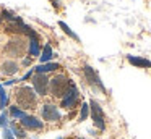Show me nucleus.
<instances>
[{
	"label": "nucleus",
	"mask_w": 151,
	"mask_h": 139,
	"mask_svg": "<svg viewBox=\"0 0 151 139\" xmlns=\"http://www.w3.org/2000/svg\"><path fill=\"white\" fill-rule=\"evenodd\" d=\"M8 125H10V113H8V110H2V113H0V128L5 129L8 128Z\"/></svg>",
	"instance_id": "nucleus-19"
},
{
	"label": "nucleus",
	"mask_w": 151,
	"mask_h": 139,
	"mask_svg": "<svg viewBox=\"0 0 151 139\" xmlns=\"http://www.w3.org/2000/svg\"><path fill=\"white\" fill-rule=\"evenodd\" d=\"M83 74H85L86 81H88V84H89L91 87H94V89L101 91L102 94L106 92L104 84H102V81H101V78H99V74L96 73V70H94L93 66H89V65H85V66H83Z\"/></svg>",
	"instance_id": "nucleus-8"
},
{
	"label": "nucleus",
	"mask_w": 151,
	"mask_h": 139,
	"mask_svg": "<svg viewBox=\"0 0 151 139\" xmlns=\"http://www.w3.org/2000/svg\"><path fill=\"white\" fill-rule=\"evenodd\" d=\"M59 26H60V29H62V31L65 32L67 36H68V37H72L73 41L80 42V37H78V34H76V32H73L72 29L68 28V24H65V23H63V21H59Z\"/></svg>",
	"instance_id": "nucleus-18"
},
{
	"label": "nucleus",
	"mask_w": 151,
	"mask_h": 139,
	"mask_svg": "<svg viewBox=\"0 0 151 139\" xmlns=\"http://www.w3.org/2000/svg\"><path fill=\"white\" fill-rule=\"evenodd\" d=\"M8 102H10V97H8L7 91H5V86H4V84H0V110L7 108Z\"/></svg>",
	"instance_id": "nucleus-17"
},
{
	"label": "nucleus",
	"mask_w": 151,
	"mask_h": 139,
	"mask_svg": "<svg viewBox=\"0 0 151 139\" xmlns=\"http://www.w3.org/2000/svg\"><path fill=\"white\" fill-rule=\"evenodd\" d=\"M41 44H39V37H29L28 39V53L31 58H36L41 55Z\"/></svg>",
	"instance_id": "nucleus-12"
},
{
	"label": "nucleus",
	"mask_w": 151,
	"mask_h": 139,
	"mask_svg": "<svg viewBox=\"0 0 151 139\" xmlns=\"http://www.w3.org/2000/svg\"><path fill=\"white\" fill-rule=\"evenodd\" d=\"M31 63H33V58L31 57H23L21 58V66H31Z\"/></svg>",
	"instance_id": "nucleus-23"
},
{
	"label": "nucleus",
	"mask_w": 151,
	"mask_h": 139,
	"mask_svg": "<svg viewBox=\"0 0 151 139\" xmlns=\"http://www.w3.org/2000/svg\"><path fill=\"white\" fill-rule=\"evenodd\" d=\"M89 116V105L86 102L81 103V108H80V116H78V121H85V120H88Z\"/></svg>",
	"instance_id": "nucleus-20"
},
{
	"label": "nucleus",
	"mask_w": 151,
	"mask_h": 139,
	"mask_svg": "<svg viewBox=\"0 0 151 139\" xmlns=\"http://www.w3.org/2000/svg\"><path fill=\"white\" fill-rule=\"evenodd\" d=\"M31 139H37V136H34V138H31Z\"/></svg>",
	"instance_id": "nucleus-26"
},
{
	"label": "nucleus",
	"mask_w": 151,
	"mask_h": 139,
	"mask_svg": "<svg viewBox=\"0 0 151 139\" xmlns=\"http://www.w3.org/2000/svg\"><path fill=\"white\" fill-rule=\"evenodd\" d=\"M2 16H4L5 19H8L10 23H15V21H20V16H17L13 11H8V10H2Z\"/></svg>",
	"instance_id": "nucleus-21"
},
{
	"label": "nucleus",
	"mask_w": 151,
	"mask_h": 139,
	"mask_svg": "<svg viewBox=\"0 0 151 139\" xmlns=\"http://www.w3.org/2000/svg\"><path fill=\"white\" fill-rule=\"evenodd\" d=\"M60 70V65L55 61H49V63H42L34 66V73H41V74H49V73H57Z\"/></svg>",
	"instance_id": "nucleus-11"
},
{
	"label": "nucleus",
	"mask_w": 151,
	"mask_h": 139,
	"mask_svg": "<svg viewBox=\"0 0 151 139\" xmlns=\"http://www.w3.org/2000/svg\"><path fill=\"white\" fill-rule=\"evenodd\" d=\"M127 60L130 65H133L135 68H151V61L148 58L138 57V55H127Z\"/></svg>",
	"instance_id": "nucleus-13"
},
{
	"label": "nucleus",
	"mask_w": 151,
	"mask_h": 139,
	"mask_svg": "<svg viewBox=\"0 0 151 139\" xmlns=\"http://www.w3.org/2000/svg\"><path fill=\"white\" fill-rule=\"evenodd\" d=\"M5 55H8V58H23L24 52H28V41L23 36H13L12 39H8V42L4 47Z\"/></svg>",
	"instance_id": "nucleus-2"
},
{
	"label": "nucleus",
	"mask_w": 151,
	"mask_h": 139,
	"mask_svg": "<svg viewBox=\"0 0 151 139\" xmlns=\"http://www.w3.org/2000/svg\"><path fill=\"white\" fill-rule=\"evenodd\" d=\"M2 139H15V136L12 134L10 128H5L4 131H2Z\"/></svg>",
	"instance_id": "nucleus-22"
},
{
	"label": "nucleus",
	"mask_w": 151,
	"mask_h": 139,
	"mask_svg": "<svg viewBox=\"0 0 151 139\" xmlns=\"http://www.w3.org/2000/svg\"><path fill=\"white\" fill-rule=\"evenodd\" d=\"M20 71V63L13 58H7L0 63V73L4 76H15Z\"/></svg>",
	"instance_id": "nucleus-10"
},
{
	"label": "nucleus",
	"mask_w": 151,
	"mask_h": 139,
	"mask_svg": "<svg viewBox=\"0 0 151 139\" xmlns=\"http://www.w3.org/2000/svg\"><path fill=\"white\" fill-rule=\"evenodd\" d=\"M8 128H10L12 134L15 136V139H26V138H28L26 129H24V128H23V126H21L18 121H10Z\"/></svg>",
	"instance_id": "nucleus-14"
},
{
	"label": "nucleus",
	"mask_w": 151,
	"mask_h": 139,
	"mask_svg": "<svg viewBox=\"0 0 151 139\" xmlns=\"http://www.w3.org/2000/svg\"><path fill=\"white\" fill-rule=\"evenodd\" d=\"M78 100H80V89L72 81L70 86H68V89H67V92L63 94V97L60 99V107L65 108V110H73V108H76Z\"/></svg>",
	"instance_id": "nucleus-4"
},
{
	"label": "nucleus",
	"mask_w": 151,
	"mask_h": 139,
	"mask_svg": "<svg viewBox=\"0 0 151 139\" xmlns=\"http://www.w3.org/2000/svg\"><path fill=\"white\" fill-rule=\"evenodd\" d=\"M15 102L17 107H20L21 110H34L37 107V94L33 89V86H26L21 84L15 91Z\"/></svg>",
	"instance_id": "nucleus-1"
},
{
	"label": "nucleus",
	"mask_w": 151,
	"mask_h": 139,
	"mask_svg": "<svg viewBox=\"0 0 151 139\" xmlns=\"http://www.w3.org/2000/svg\"><path fill=\"white\" fill-rule=\"evenodd\" d=\"M80 139H81V138H80Z\"/></svg>",
	"instance_id": "nucleus-28"
},
{
	"label": "nucleus",
	"mask_w": 151,
	"mask_h": 139,
	"mask_svg": "<svg viewBox=\"0 0 151 139\" xmlns=\"http://www.w3.org/2000/svg\"><path fill=\"white\" fill-rule=\"evenodd\" d=\"M41 118L44 123H59L62 120V113L54 103H44L41 107Z\"/></svg>",
	"instance_id": "nucleus-7"
},
{
	"label": "nucleus",
	"mask_w": 151,
	"mask_h": 139,
	"mask_svg": "<svg viewBox=\"0 0 151 139\" xmlns=\"http://www.w3.org/2000/svg\"><path fill=\"white\" fill-rule=\"evenodd\" d=\"M31 84L36 91L37 97H47L49 96V76L41 73H34L31 76Z\"/></svg>",
	"instance_id": "nucleus-6"
},
{
	"label": "nucleus",
	"mask_w": 151,
	"mask_h": 139,
	"mask_svg": "<svg viewBox=\"0 0 151 139\" xmlns=\"http://www.w3.org/2000/svg\"><path fill=\"white\" fill-rule=\"evenodd\" d=\"M70 83H72V81H70L63 73H55L49 79V96L55 97V99H62L63 94L68 89Z\"/></svg>",
	"instance_id": "nucleus-3"
},
{
	"label": "nucleus",
	"mask_w": 151,
	"mask_h": 139,
	"mask_svg": "<svg viewBox=\"0 0 151 139\" xmlns=\"http://www.w3.org/2000/svg\"><path fill=\"white\" fill-rule=\"evenodd\" d=\"M89 113H91V120L94 123V128H98L99 131H104L106 129V116H104V110L99 105L98 100L91 99L89 100Z\"/></svg>",
	"instance_id": "nucleus-5"
},
{
	"label": "nucleus",
	"mask_w": 151,
	"mask_h": 139,
	"mask_svg": "<svg viewBox=\"0 0 151 139\" xmlns=\"http://www.w3.org/2000/svg\"><path fill=\"white\" fill-rule=\"evenodd\" d=\"M0 24H2V19H0Z\"/></svg>",
	"instance_id": "nucleus-27"
},
{
	"label": "nucleus",
	"mask_w": 151,
	"mask_h": 139,
	"mask_svg": "<svg viewBox=\"0 0 151 139\" xmlns=\"http://www.w3.org/2000/svg\"><path fill=\"white\" fill-rule=\"evenodd\" d=\"M55 57L54 55V50H52V45L50 44H46L42 47V50H41V55H39V61H41V65L42 63H49L52 58Z\"/></svg>",
	"instance_id": "nucleus-15"
},
{
	"label": "nucleus",
	"mask_w": 151,
	"mask_h": 139,
	"mask_svg": "<svg viewBox=\"0 0 151 139\" xmlns=\"http://www.w3.org/2000/svg\"><path fill=\"white\" fill-rule=\"evenodd\" d=\"M20 125L23 126L26 131H42L44 126H46V123H44L42 118H39V116L28 115V116H24V118L20 121Z\"/></svg>",
	"instance_id": "nucleus-9"
},
{
	"label": "nucleus",
	"mask_w": 151,
	"mask_h": 139,
	"mask_svg": "<svg viewBox=\"0 0 151 139\" xmlns=\"http://www.w3.org/2000/svg\"><path fill=\"white\" fill-rule=\"evenodd\" d=\"M17 81H18V79H8V81H5V86H13Z\"/></svg>",
	"instance_id": "nucleus-25"
},
{
	"label": "nucleus",
	"mask_w": 151,
	"mask_h": 139,
	"mask_svg": "<svg viewBox=\"0 0 151 139\" xmlns=\"http://www.w3.org/2000/svg\"><path fill=\"white\" fill-rule=\"evenodd\" d=\"M8 113H10L12 121H21V120H23L24 116H28V115H29L28 112L21 110L20 107H17V105H12V107H10V110H8Z\"/></svg>",
	"instance_id": "nucleus-16"
},
{
	"label": "nucleus",
	"mask_w": 151,
	"mask_h": 139,
	"mask_svg": "<svg viewBox=\"0 0 151 139\" xmlns=\"http://www.w3.org/2000/svg\"><path fill=\"white\" fill-rule=\"evenodd\" d=\"M33 74H34V68H29V70L24 73V76L21 78L20 81H28V79H31V76H33Z\"/></svg>",
	"instance_id": "nucleus-24"
}]
</instances>
